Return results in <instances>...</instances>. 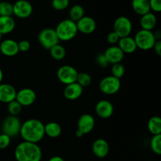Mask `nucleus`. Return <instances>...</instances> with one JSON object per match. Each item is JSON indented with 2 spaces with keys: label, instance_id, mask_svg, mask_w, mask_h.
<instances>
[{
  "label": "nucleus",
  "instance_id": "1",
  "mask_svg": "<svg viewBox=\"0 0 161 161\" xmlns=\"http://www.w3.org/2000/svg\"><path fill=\"white\" fill-rule=\"evenodd\" d=\"M20 135L24 141L38 143L45 135L44 124L37 119H29L21 124Z\"/></svg>",
  "mask_w": 161,
  "mask_h": 161
},
{
  "label": "nucleus",
  "instance_id": "2",
  "mask_svg": "<svg viewBox=\"0 0 161 161\" xmlns=\"http://www.w3.org/2000/svg\"><path fill=\"white\" fill-rule=\"evenodd\" d=\"M17 161H40L42 160V149L37 143L22 142L14 150Z\"/></svg>",
  "mask_w": 161,
  "mask_h": 161
},
{
  "label": "nucleus",
  "instance_id": "3",
  "mask_svg": "<svg viewBox=\"0 0 161 161\" xmlns=\"http://www.w3.org/2000/svg\"><path fill=\"white\" fill-rule=\"evenodd\" d=\"M55 31L58 39L61 41H70L75 37L78 29L76 23L70 19H64L61 20L55 28Z\"/></svg>",
  "mask_w": 161,
  "mask_h": 161
},
{
  "label": "nucleus",
  "instance_id": "4",
  "mask_svg": "<svg viewBox=\"0 0 161 161\" xmlns=\"http://www.w3.org/2000/svg\"><path fill=\"white\" fill-rule=\"evenodd\" d=\"M136 43L137 48L141 49L142 50H149L153 49L156 39L154 33L152 31L141 29L136 33L134 37Z\"/></svg>",
  "mask_w": 161,
  "mask_h": 161
},
{
  "label": "nucleus",
  "instance_id": "5",
  "mask_svg": "<svg viewBox=\"0 0 161 161\" xmlns=\"http://www.w3.org/2000/svg\"><path fill=\"white\" fill-rule=\"evenodd\" d=\"M121 87L120 80L113 75H108L102 79L99 83L101 92L106 95H113L119 91Z\"/></svg>",
  "mask_w": 161,
  "mask_h": 161
},
{
  "label": "nucleus",
  "instance_id": "6",
  "mask_svg": "<svg viewBox=\"0 0 161 161\" xmlns=\"http://www.w3.org/2000/svg\"><path fill=\"white\" fill-rule=\"evenodd\" d=\"M38 41L39 44L46 50H50L53 46L59 43V39L54 29L50 28H44L38 36Z\"/></svg>",
  "mask_w": 161,
  "mask_h": 161
},
{
  "label": "nucleus",
  "instance_id": "7",
  "mask_svg": "<svg viewBox=\"0 0 161 161\" xmlns=\"http://www.w3.org/2000/svg\"><path fill=\"white\" fill-rule=\"evenodd\" d=\"M20 127H21V123L17 116L9 115L3 120L1 126V130L3 134L13 138L20 135Z\"/></svg>",
  "mask_w": 161,
  "mask_h": 161
},
{
  "label": "nucleus",
  "instance_id": "8",
  "mask_svg": "<svg viewBox=\"0 0 161 161\" xmlns=\"http://www.w3.org/2000/svg\"><path fill=\"white\" fill-rule=\"evenodd\" d=\"M132 28L131 20L125 16L117 17L113 23V31L116 33L119 38L130 36Z\"/></svg>",
  "mask_w": 161,
  "mask_h": 161
},
{
  "label": "nucleus",
  "instance_id": "9",
  "mask_svg": "<svg viewBox=\"0 0 161 161\" xmlns=\"http://www.w3.org/2000/svg\"><path fill=\"white\" fill-rule=\"evenodd\" d=\"M78 72L71 65H62L58 69L57 76L61 83L65 85L71 84L76 82Z\"/></svg>",
  "mask_w": 161,
  "mask_h": 161
},
{
  "label": "nucleus",
  "instance_id": "10",
  "mask_svg": "<svg viewBox=\"0 0 161 161\" xmlns=\"http://www.w3.org/2000/svg\"><path fill=\"white\" fill-rule=\"evenodd\" d=\"M14 15L20 19L29 17L33 12L32 5L28 0H17L13 4Z\"/></svg>",
  "mask_w": 161,
  "mask_h": 161
},
{
  "label": "nucleus",
  "instance_id": "11",
  "mask_svg": "<svg viewBox=\"0 0 161 161\" xmlns=\"http://www.w3.org/2000/svg\"><path fill=\"white\" fill-rule=\"evenodd\" d=\"M36 100V94L32 89L28 87L23 88L17 92L16 101L23 106H30Z\"/></svg>",
  "mask_w": 161,
  "mask_h": 161
},
{
  "label": "nucleus",
  "instance_id": "12",
  "mask_svg": "<svg viewBox=\"0 0 161 161\" xmlns=\"http://www.w3.org/2000/svg\"><path fill=\"white\" fill-rule=\"evenodd\" d=\"M95 120L92 115L85 113L83 114L78 119L77 123V130L83 134V135L91 133L94 128Z\"/></svg>",
  "mask_w": 161,
  "mask_h": 161
},
{
  "label": "nucleus",
  "instance_id": "13",
  "mask_svg": "<svg viewBox=\"0 0 161 161\" xmlns=\"http://www.w3.org/2000/svg\"><path fill=\"white\" fill-rule=\"evenodd\" d=\"M114 112L113 103L108 100L102 99L95 105V113L102 119H108L111 117Z\"/></svg>",
  "mask_w": 161,
  "mask_h": 161
},
{
  "label": "nucleus",
  "instance_id": "14",
  "mask_svg": "<svg viewBox=\"0 0 161 161\" xmlns=\"http://www.w3.org/2000/svg\"><path fill=\"white\" fill-rule=\"evenodd\" d=\"M78 31L85 35H89L94 32L97 28L95 20L89 16H84L76 22Z\"/></svg>",
  "mask_w": 161,
  "mask_h": 161
},
{
  "label": "nucleus",
  "instance_id": "15",
  "mask_svg": "<svg viewBox=\"0 0 161 161\" xmlns=\"http://www.w3.org/2000/svg\"><path fill=\"white\" fill-rule=\"evenodd\" d=\"M105 58L108 61V64H114L117 63H121L124 58V53L119 49L118 46H110L104 53Z\"/></svg>",
  "mask_w": 161,
  "mask_h": 161
},
{
  "label": "nucleus",
  "instance_id": "16",
  "mask_svg": "<svg viewBox=\"0 0 161 161\" xmlns=\"http://www.w3.org/2000/svg\"><path fill=\"white\" fill-rule=\"evenodd\" d=\"M17 92L15 87L9 83H0V102L9 103L16 99Z\"/></svg>",
  "mask_w": 161,
  "mask_h": 161
},
{
  "label": "nucleus",
  "instance_id": "17",
  "mask_svg": "<svg viewBox=\"0 0 161 161\" xmlns=\"http://www.w3.org/2000/svg\"><path fill=\"white\" fill-rule=\"evenodd\" d=\"M92 152L97 158H105L109 152V145L104 138H97L92 145Z\"/></svg>",
  "mask_w": 161,
  "mask_h": 161
},
{
  "label": "nucleus",
  "instance_id": "18",
  "mask_svg": "<svg viewBox=\"0 0 161 161\" xmlns=\"http://www.w3.org/2000/svg\"><path fill=\"white\" fill-rule=\"evenodd\" d=\"M0 51L4 56H16L19 53L18 42L14 39H5L0 43Z\"/></svg>",
  "mask_w": 161,
  "mask_h": 161
},
{
  "label": "nucleus",
  "instance_id": "19",
  "mask_svg": "<svg viewBox=\"0 0 161 161\" xmlns=\"http://www.w3.org/2000/svg\"><path fill=\"white\" fill-rule=\"evenodd\" d=\"M83 92V88L75 82V83L66 85L63 94L67 100L75 101L81 97Z\"/></svg>",
  "mask_w": 161,
  "mask_h": 161
},
{
  "label": "nucleus",
  "instance_id": "20",
  "mask_svg": "<svg viewBox=\"0 0 161 161\" xmlns=\"http://www.w3.org/2000/svg\"><path fill=\"white\" fill-rule=\"evenodd\" d=\"M118 47H119L121 50L124 52V53H133L137 50V46L135 43V39L133 37H130V36L127 37L120 38L118 42Z\"/></svg>",
  "mask_w": 161,
  "mask_h": 161
},
{
  "label": "nucleus",
  "instance_id": "21",
  "mask_svg": "<svg viewBox=\"0 0 161 161\" xmlns=\"http://www.w3.org/2000/svg\"><path fill=\"white\" fill-rule=\"evenodd\" d=\"M157 19L155 14L152 12L144 14L141 16L140 19V26L142 29L147 30V31H152L154 29L157 25Z\"/></svg>",
  "mask_w": 161,
  "mask_h": 161
},
{
  "label": "nucleus",
  "instance_id": "22",
  "mask_svg": "<svg viewBox=\"0 0 161 161\" xmlns=\"http://www.w3.org/2000/svg\"><path fill=\"white\" fill-rule=\"evenodd\" d=\"M131 6L134 12L140 16L150 12L149 0H132Z\"/></svg>",
  "mask_w": 161,
  "mask_h": 161
},
{
  "label": "nucleus",
  "instance_id": "23",
  "mask_svg": "<svg viewBox=\"0 0 161 161\" xmlns=\"http://www.w3.org/2000/svg\"><path fill=\"white\" fill-rule=\"evenodd\" d=\"M16 26V22L12 17H1L0 16V33L6 35L12 32Z\"/></svg>",
  "mask_w": 161,
  "mask_h": 161
},
{
  "label": "nucleus",
  "instance_id": "24",
  "mask_svg": "<svg viewBox=\"0 0 161 161\" xmlns=\"http://www.w3.org/2000/svg\"><path fill=\"white\" fill-rule=\"evenodd\" d=\"M45 135L51 138H56L59 137L61 134V127L59 124L56 122H50L44 124Z\"/></svg>",
  "mask_w": 161,
  "mask_h": 161
},
{
  "label": "nucleus",
  "instance_id": "25",
  "mask_svg": "<svg viewBox=\"0 0 161 161\" xmlns=\"http://www.w3.org/2000/svg\"><path fill=\"white\" fill-rule=\"evenodd\" d=\"M148 129L153 135H161V119L160 116H153L148 122Z\"/></svg>",
  "mask_w": 161,
  "mask_h": 161
},
{
  "label": "nucleus",
  "instance_id": "26",
  "mask_svg": "<svg viewBox=\"0 0 161 161\" xmlns=\"http://www.w3.org/2000/svg\"><path fill=\"white\" fill-rule=\"evenodd\" d=\"M84 9L83 6L79 4L74 5L69 10V19L76 23L79 20L84 17Z\"/></svg>",
  "mask_w": 161,
  "mask_h": 161
},
{
  "label": "nucleus",
  "instance_id": "27",
  "mask_svg": "<svg viewBox=\"0 0 161 161\" xmlns=\"http://www.w3.org/2000/svg\"><path fill=\"white\" fill-rule=\"evenodd\" d=\"M49 50H50V56L52 57V58H53L54 60H57V61H61L66 56L65 48L59 43L53 46Z\"/></svg>",
  "mask_w": 161,
  "mask_h": 161
},
{
  "label": "nucleus",
  "instance_id": "28",
  "mask_svg": "<svg viewBox=\"0 0 161 161\" xmlns=\"http://www.w3.org/2000/svg\"><path fill=\"white\" fill-rule=\"evenodd\" d=\"M14 15L13 4L7 1L0 2V16L1 17H12Z\"/></svg>",
  "mask_w": 161,
  "mask_h": 161
},
{
  "label": "nucleus",
  "instance_id": "29",
  "mask_svg": "<svg viewBox=\"0 0 161 161\" xmlns=\"http://www.w3.org/2000/svg\"><path fill=\"white\" fill-rule=\"evenodd\" d=\"M76 83H79L83 88L86 87V86H89L92 83V77L86 72H78Z\"/></svg>",
  "mask_w": 161,
  "mask_h": 161
},
{
  "label": "nucleus",
  "instance_id": "30",
  "mask_svg": "<svg viewBox=\"0 0 161 161\" xmlns=\"http://www.w3.org/2000/svg\"><path fill=\"white\" fill-rule=\"evenodd\" d=\"M150 148L157 155L161 154V135H153L150 141Z\"/></svg>",
  "mask_w": 161,
  "mask_h": 161
},
{
  "label": "nucleus",
  "instance_id": "31",
  "mask_svg": "<svg viewBox=\"0 0 161 161\" xmlns=\"http://www.w3.org/2000/svg\"><path fill=\"white\" fill-rule=\"evenodd\" d=\"M7 109L10 116H17L21 113L22 106L20 105V104L19 103V102H17V101H16L15 99L14 101H12L11 102L8 103Z\"/></svg>",
  "mask_w": 161,
  "mask_h": 161
},
{
  "label": "nucleus",
  "instance_id": "32",
  "mask_svg": "<svg viewBox=\"0 0 161 161\" xmlns=\"http://www.w3.org/2000/svg\"><path fill=\"white\" fill-rule=\"evenodd\" d=\"M111 72L113 76L120 80V78H122L124 75V73H125V68L121 63L112 64Z\"/></svg>",
  "mask_w": 161,
  "mask_h": 161
},
{
  "label": "nucleus",
  "instance_id": "33",
  "mask_svg": "<svg viewBox=\"0 0 161 161\" xmlns=\"http://www.w3.org/2000/svg\"><path fill=\"white\" fill-rule=\"evenodd\" d=\"M69 0H52L51 6L55 10L61 11L69 7Z\"/></svg>",
  "mask_w": 161,
  "mask_h": 161
},
{
  "label": "nucleus",
  "instance_id": "34",
  "mask_svg": "<svg viewBox=\"0 0 161 161\" xmlns=\"http://www.w3.org/2000/svg\"><path fill=\"white\" fill-rule=\"evenodd\" d=\"M11 142V138L7 135L2 133L0 135V149H5L9 146Z\"/></svg>",
  "mask_w": 161,
  "mask_h": 161
},
{
  "label": "nucleus",
  "instance_id": "35",
  "mask_svg": "<svg viewBox=\"0 0 161 161\" xmlns=\"http://www.w3.org/2000/svg\"><path fill=\"white\" fill-rule=\"evenodd\" d=\"M119 39L120 38L117 36L116 33H115L114 31H111L108 34L107 36V42H108V44H110L111 46H115L116 44L118 43Z\"/></svg>",
  "mask_w": 161,
  "mask_h": 161
},
{
  "label": "nucleus",
  "instance_id": "36",
  "mask_svg": "<svg viewBox=\"0 0 161 161\" xmlns=\"http://www.w3.org/2000/svg\"><path fill=\"white\" fill-rule=\"evenodd\" d=\"M150 10L160 13L161 11V0H149Z\"/></svg>",
  "mask_w": 161,
  "mask_h": 161
},
{
  "label": "nucleus",
  "instance_id": "37",
  "mask_svg": "<svg viewBox=\"0 0 161 161\" xmlns=\"http://www.w3.org/2000/svg\"><path fill=\"white\" fill-rule=\"evenodd\" d=\"M31 48V43L28 40L24 39L18 42V49L19 52H27Z\"/></svg>",
  "mask_w": 161,
  "mask_h": 161
},
{
  "label": "nucleus",
  "instance_id": "38",
  "mask_svg": "<svg viewBox=\"0 0 161 161\" xmlns=\"http://www.w3.org/2000/svg\"><path fill=\"white\" fill-rule=\"evenodd\" d=\"M96 61H97V64H98V65H100L101 67H102V68L107 67V66L109 64H108V61H107V59L105 58L104 53H100L99 55H97V58H96Z\"/></svg>",
  "mask_w": 161,
  "mask_h": 161
},
{
  "label": "nucleus",
  "instance_id": "39",
  "mask_svg": "<svg viewBox=\"0 0 161 161\" xmlns=\"http://www.w3.org/2000/svg\"><path fill=\"white\" fill-rule=\"evenodd\" d=\"M153 49L155 50V53H157L158 56H161V40L156 41Z\"/></svg>",
  "mask_w": 161,
  "mask_h": 161
},
{
  "label": "nucleus",
  "instance_id": "40",
  "mask_svg": "<svg viewBox=\"0 0 161 161\" xmlns=\"http://www.w3.org/2000/svg\"><path fill=\"white\" fill-rule=\"evenodd\" d=\"M48 161H64V160L62 157H59V156H53L51 158H50V160Z\"/></svg>",
  "mask_w": 161,
  "mask_h": 161
},
{
  "label": "nucleus",
  "instance_id": "41",
  "mask_svg": "<svg viewBox=\"0 0 161 161\" xmlns=\"http://www.w3.org/2000/svg\"><path fill=\"white\" fill-rule=\"evenodd\" d=\"M75 135H76L77 138H81V137L83 136V134L82 132H80L79 130H76L75 131Z\"/></svg>",
  "mask_w": 161,
  "mask_h": 161
},
{
  "label": "nucleus",
  "instance_id": "42",
  "mask_svg": "<svg viewBox=\"0 0 161 161\" xmlns=\"http://www.w3.org/2000/svg\"><path fill=\"white\" fill-rule=\"evenodd\" d=\"M3 72L1 69H0V83H2V81L3 80Z\"/></svg>",
  "mask_w": 161,
  "mask_h": 161
},
{
  "label": "nucleus",
  "instance_id": "43",
  "mask_svg": "<svg viewBox=\"0 0 161 161\" xmlns=\"http://www.w3.org/2000/svg\"><path fill=\"white\" fill-rule=\"evenodd\" d=\"M3 35H2L1 33H0V40H1V39H3Z\"/></svg>",
  "mask_w": 161,
  "mask_h": 161
}]
</instances>
